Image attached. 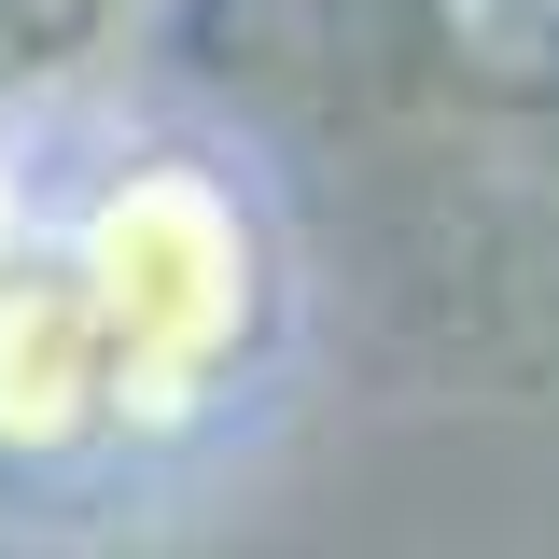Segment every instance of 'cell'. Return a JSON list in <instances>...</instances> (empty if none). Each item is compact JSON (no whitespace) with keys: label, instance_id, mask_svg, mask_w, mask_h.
Wrapping results in <instances>:
<instances>
[{"label":"cell","instance_id":"obj_1","mask_svg":"<svg viewBox=\"0 0 559 559\" xmlns=\"http://www.w3.org/2000/svg\"><path fill=\"white\" fill-rule=\"evenodd\" d=\"M70 280L112 322V378H127V448H182L238 406V364L266 322V224L210 154H112L84 168L57 210Z\"/></svg>","mask_w":559,"mask_h":559},{"label":"cell","instance_id":"obj_2","mask_svg":"<svg viewBox=\"0 0 559 559\" xmlns=\"http://www.w3.org/2000/svg\"><path fill=\"white\" fill-rule=\"evenodd\" d=\"M127 448V378H112V322L43 238L28 266H0V476H70Z\"/></svg>","mask_w":559,"mask_h":559},{"label":"cell","instance_id":"obj_3","mask_svg":"<svg viewBox=\"0 0 559 559\" xmlns=\"http://www.w3.org/2000/svg\"><path fill=\"white\" fill-rule=\"evenodd\" d=\"M43 252V197H28V154L0 140V266H28Z\"/></svg>","mask_w":559,"mask_h":559}]
</instances>
